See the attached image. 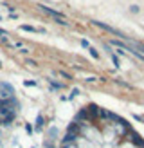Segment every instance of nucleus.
<instances>
[{
    "instance_id": "1",
    "label": "nucleus",
    "mask_w": 144,
    "mask_h": 148,
    "mask_svg": "<svg viewBox=\"0 0 144 148\" xmlns=\"http://www.w3.org/2000/svg\"><path fill=\"white\" fill-rule=\"evenodd\" d=\"M38 7H40V11H43L45 14H49V16L56 18L58 24H61V25H69V22L65 20V14H63V13L56 11V9H50V7H47V5H38Z\"/></svg>"
},
{
    "instance_id": "2",
    "label": "nucleus",
    "mask_w": 144,
    "mask_h": 148,
    "mask_svg": "<svg viewBox=\"0 0 144 148\" xmlns=\"http://www.w3.org/2000/svg\"><path fill=\"white\" fill-rule=\"evenodd\" d=\"M94 25H97V27H101V29H105V31H108V33H112V34H115V36H119L121 40H124L126 36L122 34L121 31H117L115 27H112V25H108V24H105V22H94Z\"/></svg>"
},
{
    "instance_id": "3",
    "label": "nucleus",
    "mask_w": 144,
    "mask_h": 148,
    "mask_svg": "<svg viewBox=\"0 0 144 148\" xmlns=\"http://www.w3.org/2000/svg\"><path fill=\"white\" fill-rule=\"evenodd\" d=\"M20 29H22V31H29V33H45L43 29H36L33 25H20Z\"/></svg>"
},
{
    "instance_id": "4",
    "label": "nucleus",
    "mask_w": 144,
    "mask_h": 148,
    "mask_svg": "<svg viewBox=\"0 0 144 148\" xmlns=\"http://www.w3.org/2000/svg\"><path fill=\"white\" fill-rule=\"evenodd\" d=\"M41 125H43V117L38 116V117H36V130H40V128H41Z\"/></svg>"
},
{
    "instance_id": "5",
    "label": "nucleus",
    "mask_w": 144,
    "mask_h": 148,
    "mask_svg": "<svg viewBox=\"0 0 144 148\" xmlns=\"http://www.w3.org/2000/svg\"><path fill=\"white\" fill-rule=\"evenodd\" d=\"M88 51H90V54H92V58H99V53H97V51L94 49V47H90Z\"/></svg>"
},
{
    "instance_id": "6",
    "label": "nucleus",
    "mask_w": 144,
    "mask_h": 148,
    "mask_svg": "<svg viewBox=\"0 0 144 148\" xmlns=\"http://www.w3.org/2000/svg\"><path fill=\"white\" fill-rule=\"evenodd\" d=\"M25 87H36V81H24Z\"/></svg>"
},
{
    "instance_id": "7",
    "label": "nucleus",
    "mask_w": 144,
    "mask_h": 148,
    "mask_svg": "<svg viewBox=\"0 0 144 148\" xmlns=\"http://www.w3.org/2000/svg\"><path fill=\"white\" fill-rule=\"evenodd\" d=\"M112 60H113V63H115V67H119V58L115 56V54H112Z\"/></svg>"
},
{
    "instance_id": "8",
    "label": "nucleus",
    "mask_w": 144,
    "mask_h": 148,
    "mask_svg": "<svg viewBox=\"0 0 144 148\" xmlns=\"http://www.w3.org/2000/svg\"><path fill=\"white\" fill-rule=\"evenodd\" d=\"M81 45H83V47H90V43L86 42V40H81Z\"/></svg>"
},
{
    "instance_id": "9",
    "label": "nucleus",
    "mask_w": 144,
    "mask_h": 148,
    "mask_svg": "<svg viewBox=\"0 0 144 148\" xmlns=\"http://www.w3.org/2000/svg\"><path fill=\"white\" fill-rule=\"evenodd\" d=\"M79 94V90H77V88H74V90H72V94H70V98H74V96H77Z\"/></svg>"
},
{
    "instance_id": "10",
    "label": "nucleus",
    "mask_w": 144,
    "mask_h": 148,
    "mask_svg": "<svg viewBox=\"0 0 144 148\" xmlns=\"http://www.w3.org/2000/svg\"><path fill=\"white\" fill-rule=\"evenodd\" d=\"M27 65H31V67H34V65H36V62H33V60H27Z\"/></svg>"
},
{
    "instance_id": "11",
    "label": "nucleus",
    "mask_w": 144,
    "mask_h": 148,
    "mask_svg": "<svg viewBox=\"0 0 144 148\" xmlns=\"http://www.w3.org/2000/svg\"><path fill=\"white\" fill-rule=\"evenodd\" d=\"M4 34H5V31H4V29H0V38H4Z\"/></svg>"
},
{
    "instance_id": "12",
    "label": "nucleus",
    "mask_w": 144,
    "mask_h": 148,
    "mask_svg": "<svg viewBox=\"0 0 144 148\" xmlns=\"http://www.w3.org/2000/svg\"><path fill=\"white\" fill-rule=\"evenodd\" d=\"M0 67H2V63H0Z\"/></svg>"
},
{
    "instance_id": "13",
    "label": "nucleus",
    "mask_w": 144,
    "mask_h": 148,
    "mask_svg": "<svg viewBox=\"0 0 144 148\" xmlns=\"http://www.w3.org/2000/svg\"><path fill=\"white\" fill-rule=\"evenodd\" d=\"M0 20H2V16H0Z\"/></svg>"
}]
</instances>
